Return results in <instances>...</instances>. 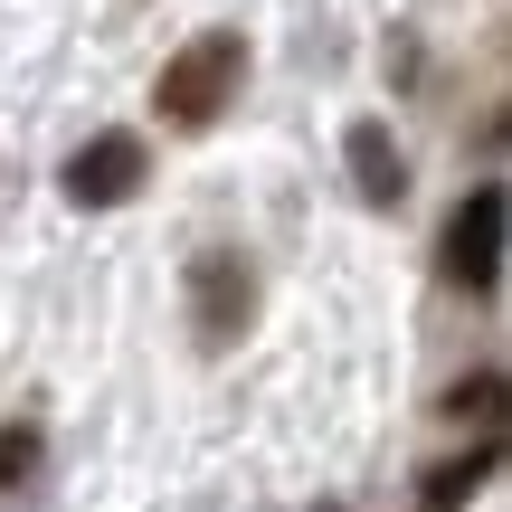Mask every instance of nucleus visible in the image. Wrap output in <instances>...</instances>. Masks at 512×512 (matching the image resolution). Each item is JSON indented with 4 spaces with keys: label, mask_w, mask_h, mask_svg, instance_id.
Returning <instances> with one entry per match:
<instances>
[{
    "label": "nucleus",
    "mask_w": 512,
    "mask_h": 512,
    "mask_svg": "<svg viewBox=\"0 0 512 512\" xmlns=\"http://www.w3.org/2000/svg\"><path fill=\"white\" fill-rule=\"evenodd\" d=\"M238 76H247V38H238V29H200V38L162 67L152 114H162V124H219V105L238 95Z\"/></svg>",
    "instance_id": "1"
},
{
    "label": "nucleus",
    "mask_w": 512,
    "mask_h": 512,
    "mask_svg": "<svg viewBox=\"0 0 512 512\" xmlns=\"http://www.w3.org/2000/svg\"><path fill=\"white\" fill-rule=\"evenodd\" d=\"M446 275H456V294H475V304L503 294V181H484V190L456 200V219H446Z\"/></svg>",
    "instance_id": "2"
},
{
    "label": "nucleus",
    "mask_w": 512,
    "mask_h": 512,
    "mask_svg": "<svg viewBox=\"0 0 512 512\" xmlns=\"http://www.w3.org/2000/svg\"><path fill=\"white\" fill-rule=\"evenodd\" d=\"M143 171H152V143H133V133H95V143L67 162V200L76 209H124L133 190H143Z\"/></svg>",
    "instance_id": "3"
},
{
    "label": "nucleus",
    "mask_w": 512,
    "mask_h": 512,
    "mask_svg": "<svg viewBox=\"0 0 512 512\" xmlns=\"http://www.w3.org/2000/svg\"><path fill=\"white\" fill-rule=\"evenodd\" d=\"M342 162H351V190H361L370 209H399L408 200V152L389 143V124H370V114H361V124L342 133Z\"/></svg>",
    "instance_id": "4"
},
{
    "label": "nucleus",
    "mask_w": 512,
    "mask_h": 512,
    "mask_svg": "<svg viewBox=\"0 0 512 512\" xmlns=\"http://www.w3.org/2000/svg\"><path fill=\"white\" fill-rule=\"evenodd\" d=\"M190 294H200V342L228 351L238 323H247V266L238 256H200V266H190Z\"/></svg>",
    "instance_id": "5"
},
{
    "label": "nucleus",
    "mask_w": 512,
    "mask_h": 512,
    "mask_svg": "<svg viewBox=\"0 0 512 512\" xmlns=\"http://www.w3.org/2000/svg\"><path fill=\"white\" fill-rule=\"evenodd\" d=\"M494 475H503V437H484L475 456H446V465H427V484H418V512H465V503H475Z\"/></svg>",
    "instance_id": "6"
},
{
    "label": "nucleus",
    "mask_w": 512,
    "mask_h": 512,
    "mask_svg": "<svg viewBox=\"0 0 512 512\" xmlns=\"http://www.w3.org/2000/svg\"><path fill=\"white\" fill-rule=\"evenodd\" d=\"M446 418L494 427V418H503V370H475V380H456V389H446Z\"/></svg>",
    "instance_id": "7"
},
{
    "label": "nucleus",
    "mask_w": 512,
    "mask_h": 512,
    "mask_svg": "<svg viewBox=\"0 0 512 512\" xmlns=\"http://www.w3.org/2000/svg\"><path fill=\"white\" fill-rule=\"evenodd\" d=\"M29 465H38V427H0V494L29 484Z\"/></svg>",
    "instance_id": "8"
}]
</instances>
